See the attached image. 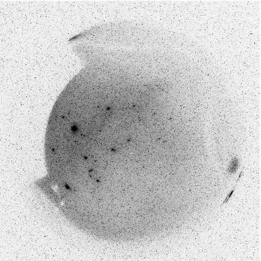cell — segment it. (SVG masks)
<instances>
[{
	"label": "cell",
	"instance_id": "6da1fadb",
	"mask_svg": "<svg viewBox=\"0 0 261 261\" xmlns=\"http://www.w3.org/2000/svg\"><path fill=\"white\" fill-rule=\"evenodd\" d=\"M239 160L237 157H235L231 160L229 164L227 171L230 174H234L237 171L239 168Z\"/></svg>",
	"mask_w": 261,
	"mask_h": 261
},
{
	"label": "cell",
	"instance_id": "7a4b0ae2",
	"mask_svg": "<svg viewBox=\"0 0 261 261\" xmlns=\"http://www.w3.org/2000/svg\"><path fill=\"white\" fill-rule=\"evenodd\" d=\"M243 169V168L242 169V170H241V172H240V174H239V176H238V178L237 180V181H236V185L234 186V187L232 188V190H231V191L230 192H229V194H227V196H226V199H225V200H224V202H223V203H222V205H221V206L224 205V203H226V202H227L229 201V200H230V199L231 198V197L232 196V194H234V191H235V189H236V187H237L238 182L239 181V180H240V178H241V176H242V175Z\"/></svg>",
	"mask_w": 261,
	"mask_h": 261
},
{
	"label": "cell",
	"instance_id": "3957f363",
	"mask_svg": "<svg viewBox=\"0 0 261 261\" xmlns=\"http://www.w3.org/2000/svg\"><path fill=\"white\" fill-rule=\"evenodd\" d=\"M65 188H66L67 189H68V190H70V189H71L70 188V187L67 184H65Z\"/></svg>",
	"mask_w": 261,
	"mask_h": 261
}]
</instances>
